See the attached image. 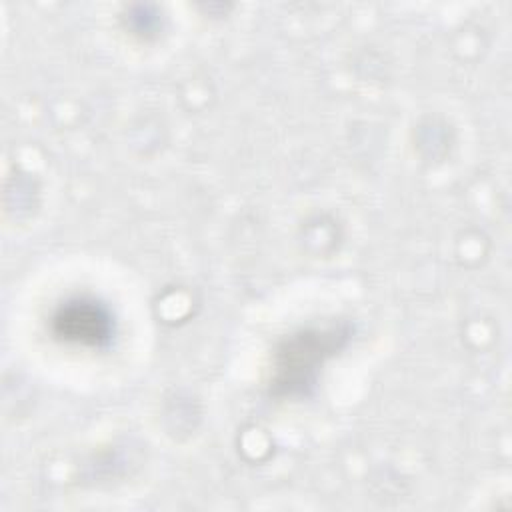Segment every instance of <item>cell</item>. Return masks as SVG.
<instances>
[{
  "mask_svg": "<svg viewBox=\"0 0 512 512\" xmlns=\"http://www.w3.org/2000/svg\"><path fill=\"white\" fill-rule=\"evenodd\" d=\"M54 338L82 348H106L116 334L112 310L96 298L74 296L64 300L50 318Z\"/></svg>",
  "mask_w": 512,
  "mask_h": 512,
  "instance_id": "7a4b0ae2",
  "label": "cell"
},
{
  "mask_svg": "<svg viewBox=\"0 0 512 512\" xmlns=\"http://www.w3.org/2000/svg\"><path fill=\"white\" fill-rule=\"evenodd\" d=\"M350 340L348 324L310 326L286 336L272 354L270 392L274 396L298 398L310 394L318 384L324 364Z\"/></svg>",
  "mask_w": 512,
  "mask_h": 512,
  "instance_id": "6da1fadb",
  "label": "cell"
}]
</instances>
